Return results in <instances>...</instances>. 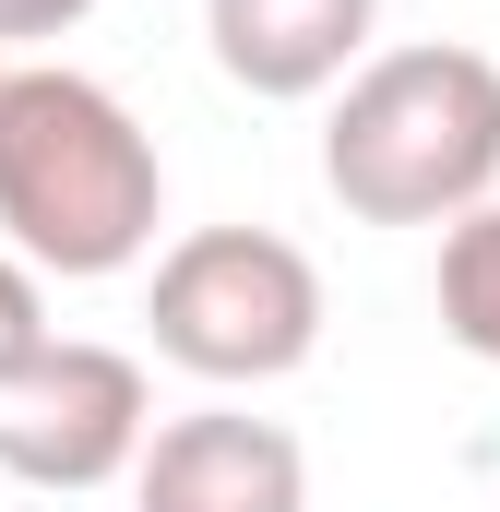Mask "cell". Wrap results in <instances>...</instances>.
Returning <instances> with one entry per match:
<instances>
[{
    "mask_svg": "<svg viewBox=\"0 0 500 512\" xmlns=\"http://www.w3.org/2000/svg\"><path fill=\"white\" fill-rule=\"evenodd\" d=\"M167 167L155 131L72 60H12L0 72V251L24 274L96 286L155 251Z\"/></svg>",
    "mask_w": 500,
    "mask_h": 512,
    "instance_id": "obj_1",
    "label": "cell"
},
{
    "mask_svg": "<svg viewBox=\"0 0 500 512\" xmlns=\"http://www.w3.org/2000/svg\"><path fill=\"white\" fill-rule=\"evenodd\" d=\"M322 191L358 227H453L500 191V60L465 36L370 48L334 84Z\"/></svg>",
    "mask_w": 500,
    "mask_h": 512,
    "instance_id": "obj_2",
    "label": "cell"
},
{
    "mask_svg": "<svg viewBox=\"0 0 500 512\" xmlns=\"http://www.w3.org/2000/svg\"><path fill=\"white\" fill-rule=\"evenodd\" d=\"M155 358L215 393H262L322 346V262L274 227H191L143 286Z\"/></svg>",
    "mask_w": 500,
    "mask_h": 512,
    "instance_id": "obj_3",
    "label": "cell"
},
{
    "mask_svg": "<svg viewBox=\"0 0 500 512\" xmlns=\"http://www.w3.org/2000/svg\"><path fill=\"white\" fill-rule=\"evenodd\" d=\"M143 429H155L143 358L131 346H84V334H48V358L24 382H0V477L84 501V489L131 477Z\"/></svg>",
    "mask_w": 500,
    "mask_h": 512,
    "instance_id": "obj_4",
    "label": "cell"
},
{
    "mask_svg": "<svg viewBox=\"0 0 500 512\" xmlns=\"http://www.w3.org/2000/svg\"><path fill=\"white\" fill-rule=\"evenodd\" d=\"M131 512H310V453H298V429H274L250 405H191V417L143 429Z\"/></svg>",
    "mask_w": 500,
    "mask_h": 512,
    "instance_id": "obj_5",
    "label": "cell"
},
{
    "mask_svg": "<svg viewBox=\"0 0 500 512\" xmlns=\"http://www.w3.org/2000/svg\"><path fill=\"white\" fill-rule=\"evenodd\" d=\"M381 36V0H203V48L239 96H334Z\"/></svg>",
    "mask_w": 500,
    "mask_h": 512,
    "instance_id": "obj_6",
    "label": "cell"
},
{
    "mask_svg": "<svg viewBox=\"0 0 500 512\" xmlns=\"http://www.w3.org/2000/svg\"><path fill=\"white\" fill-rule=\"evenodd\" d=\"M429 298H441V334L500 370V191L477 203V215L441 227V286H429Z\"/></svg>",
    "mask_w": 500,
    "mask_h": 512,
    "instance_id": "obj_7",
    "label": "cell"
},
{
    "mask_svg": "<svg viewBox=\"0 0 500 512\" xmlns=\"http://www.w3.org/2000/svg\"><path fill=\"white\" fill-rule=\"evenodd\" d=\"M36 358H48V286L0 251V382H24Z\"/></svg>",
    "mask_w": 500,
    "mask_h": 512,
    "instance_id": "obj_8",
    "label": "cell"
},
{
    "mask_svg": "<svg viewBox=\"0 0 500 512\" xmlns=\"http://www.w3.org/2000/svg\"><path fill=\"white\" fill-rule=\"evenodd\" d=\"M96 0H0V48H24V36H72Z\"/></svg>",
    "mask_w": 500,
    "mask_h": 512,
    "instance_id": "obj_9",
    "label": "cell"
},
{
    "mask_svg": "<svg viewBox=\"0 0 500 512\" xmlns=\"http://www.w3.org/2000/svg\"><path fill=\"white\" fill-rule=\"evenodd\" d=\"M0 72H12V60H0Z\"/></svg>",
    "mask_w": 500,
    "mask_h": 512,
    "instance_id": "obj_10",
    "label": "cell"
}]
</instances>
